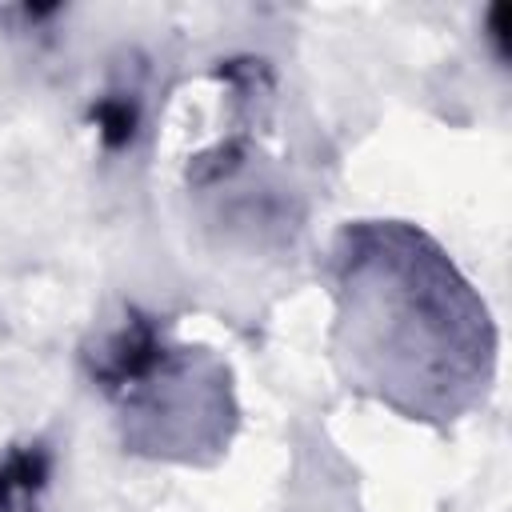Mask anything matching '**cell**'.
I'll return each mask as SVG.
<instances>
[{"instance_id":"6da1fadb","label":"cell","mask_w":512,"mask_h":512,"mask_svg":"<svg viewBox=\"0 0 512 512\" xmlns=\"http://www.w3.org/2000/svg\"><path fill=\"white\" fill-rule=\"evenodd\" d=\"M96 124H100V136H104L112 148H120V144H128V140H132L136 112H132L128 104H120V100H108V104H100V108H96Z\"/></svg>"}]
</instances>
